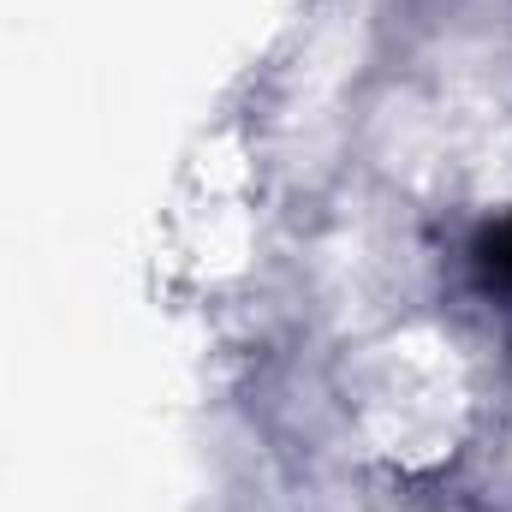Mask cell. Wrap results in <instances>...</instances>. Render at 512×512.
Listing matches in <instances>:
<instances>
[{"label":"cell","instance_id":"cell-1","mask_svg":"<svg viewBox=\"0 0 512 512\" xmlns=\"http://www.w3.org/2000/svg\"><path fill=\"white\" fill-rule=\"evenodd\" d=\"M471 262H477L483 286H501V292H512V215L477 233V245H471Z\"/></svg>","mask_w":512,"mask_h":512}]
</instances>
